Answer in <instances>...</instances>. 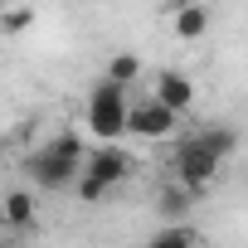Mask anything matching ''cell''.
I'll list each match as a JSON object with an SVG mask.
<instances>
[{
  "label": "cell",
  "instance_id": "cell-15",
  "mask_svg": "<svg viewBox=\"0 0 248 248\" xmlns=\"http://www.w3.org/2000/svg\"><path fill=\"white\" fill-rule=\"evenodd\" d=\"M0 161H5V146H0Z\"/></svg>",
  "mask_w": 248,
  "mask_h": 248
},
{
  "label": "cell",
  "instance_id": "cell-14",
  "mask_svg": "<svg viewBox=\"0 0 248 248\" xmlns=\"http://www.w3.org/2000/svg\"><path fill=\"white\" fill-rule=\"evenodd\" d=\"M0 5H5V10H10V5H34V0H0Z\"/></svg>",
  "mask_w": 248,
  "mask_h": 248
},
{
  "label": "cell",
  "instance_id": "cell-12",
  "mask_svg": "<svg viewBox=\"0 0 248 248\" xmlns=\"http://www.w3.org/2000/svg\"><path fill=\"white\" fill-rule=\"evenodd\" d=\"M195 137H200V141H204V146H209L219 161L238 151V132H229V127H204V132H195Z\"/></svg>",
  "mask_w": 248,
  "mask_h": 248
},
{
  "label": "cell",
  "instance_id": "cell-2",
  "mask_svg": "<svg viewBox=\"0 0 248 248\" xmlns=\"http://www.w3.org/2000/svg\"><path fill=\"white\" fill-rule=\"evenodd\" d=\"M132 175V161H127V151H117V146H97V151H88L83 156V170H78V200L83 204H97L112 185H122Z\"/></svg>",
  "mask_w": 248,
  "mask_h": 248
},
{
  "label": "cell",
  "instance_id": "cell-1",
  "mask_svg": "<svg viewBox=\"0 0 248 248\" xmlns=\"http://www.w3.org/2000/svg\"><path fill=\"white\" fill-rule=\"evenodd\" d=\"M83 141L73 137V132H63V137H54V141H44L30 161H25V175L39 185V190H68V185H78V170H83Z\"/></svg>",
  "mask_w": 248,
  "mask_h": 248
},
{
  "label": "cell",
  "instance_id": "cell-3",
  "mask_svg": "<svg viewBox=\"0 0 248 248\" xmlns=\"http://www.w3.org/2000/svg\"><path fill=\"white\" fill-rule=\"evenodd\" d=\"M127 107H132L127 88H117V83L97 78V88L88 93V132H93L97 141L112 146L122 132H127Z\"/></svg>",
  "mask_w": 248,
  "mask_h": 248
},
{
  "label": "cell",
  "instance_id": "cell-8",
  "mask_svg": "<svg viewBox=\"0 0 248 248\" xmlns=\"http://www.w3.org/2000/svg\"><path fill=\"white\" fill-rule=\"evenodd\" d=\"M190 204H195V190H185V185H166L161 190V200H156V209H161V219H170V224H180L185 214H190Z\"/></svg>",
  "mask_w": 248,
  "mask_h": 248
},
{
  "label": "cell",
  "instance_id": "cell-9",
  "mask_svg": "<svg viewBox=\"0 0 248 248\" xmlns=\"http://www.w3.org/2000/svg\"><path fill=\"white\" fill-rule=\"evenodd\" d=\"M146 248H204V243H200V233L190 224H166V229H156L146 238Z\"/></svg>",
  "mask_w": 248,
  "mask_h": 248
},
{
  "label": "cell",
  "instance_id": "cell-4",
  "mask_svg": "<svg viewBox=\"0 0 248 248\" xmlns=\"http://www.w3.org/2000/svg\"><path fill=\"white\" fill-rule=\"evenodd\" d=\"M170 175H175V185H185V190H204V185L219 175V156H214L200 137H185V141L175 146V156H170Z\"/></svg>",
  "mask_w": 248,
  "mask_h": 248
},
{
  "label": "cell",
  "instance_id": "cell-16",
  "mask_svg": "<svg viewBox=\"0 0 248 248\" xmlns=\"http://www.w3.org/2000/svg\"><path fill=\"white\" fill-rule=\"evenodd\" d=\"M0 248H5V243H0Z\"/></svg>",
  "mask_w": 248,
  "mask_h": 248
},
{
  "label": "cell",
  "instance_id": "cell-11",
  "mask_svg": "<svg viewBox=\"0 0 248 248\" xmlns=\"http://www.w3.org/2000/svg\"><path fill=\"white\" fill-rule=\"evenodd\" d=\"M137 73H141V59H137V54H112V59H107V73H102V78H107V83H117V88H127V83H132Z\"/></svg>",
  "mask_w": 248,
  "mask_h": 248
},
{
  "label": "cell",
  "instance_id": "cell-7",
  "mask_svg": "<svg viewBox=\"0 0 248 248\" xmlns=\"http://www.w3.org/2000/svg\"><path fill=\"white\" fill-rule=\"evenodd\" d=\"M0 219H5V229L30 233V229H34V195H30V190H10L5 204H0Z\"/></svg>",
  "mask_w": 248,
  "mask_h": 248
},
{
  "label": "cell",
  "instance_id": "cell-10",
  "mask_svg": "<svg viewBox=\"0 0 248 248\" xmlns=\"http://www.w3.org/2000/svg\"><path fill=\"white\" fill-rule=\"evenodd\" d=\"M204 30H209V10L204 5H180L175 10V34L180 39H200Z\"/></svg>",
  "mask_w": 248,
  "mask_h": 248
},
{
  "label": "cell",
  "instance_id": "cell-6",
  "mask_svg": "<svg viewBox=\"0 0 248 248\" xmlns=\"http://www.w3.org/2000/svg\"><path fill=\"white\" fill-rule=\"evenodd\" d=\"M151 97H156L161 107H170V112L180 117V112H185V107L195 102V83H190L185 73H161V78H156V93H151Z\"/></svg>",
  "mask_w": 248,
  "mask_h": 248
},
{
  "label": "cell",
  "instance_id": "cell-5",
  "mask_svg": "<svg viewBox=\"0 0 248 248\" xmlns=\"http://www.w3.org/2000/svg\"><path fill=\"white\" fill-rule=\"evenodd\" d=\"M127 132H132V137H146V141L170 137V132H175V112H170V107H161L156 97L132 102V107H127Z\"/></svg>",
  "mask_w": 248,
  "mask_h": 248
},
{
  "label": "cell",
  "instance_id": "cell-13",
  "mask_svg": "<svg viewBox=\"0 0 248 248\" xmlns=\"http://www.w3.org/2000/svg\"><path fill=\"white\" fill-rule=\"evenodd\" d=\"M34 25V5H10V10H0V30L5 34H25Z\"/></svg>",
  "mask_w": 248,
  "mask_h": 248
}]
</instances>
